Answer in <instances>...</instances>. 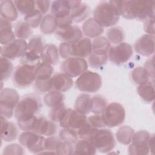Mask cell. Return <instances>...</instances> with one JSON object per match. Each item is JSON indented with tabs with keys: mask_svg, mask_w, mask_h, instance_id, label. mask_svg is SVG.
Here are the masks:
<instances>
[{
	"mask_svg": "<svg viewBox=\"0 0 155 155\" xmlns=\"http://www.w3.org/2000/svg\"><path fill=\"white\" fill-rule=\"evenodd\" d=\"M117 12L127 19H137L145 21L148 18H154L155 1H110Z\"/></svg>",
	"mask_w": 155,
	"mask_h": 155,
	"instance_id": "6da1fadb",
	"label": "cell"
},
{
	"mask_svg": "<svg viewBox=\"0 0 155 155\" xmlns=\"http://www.w3.org/2000/svg\"><path fill=\"white\" fill-rule=\"evenodd\" d=\"M41 107V101L38 96L28 94L19 101L15 108L13 115L17 122L28 120L39 113Z\"/></svg>",
	"mask_w": 155,
	"mask_h": 155,
	"instance_id": "7a4b0ae2",
	"label": "cell"
},
{
	"mask_svg": "<svg viewBox=\"0 0 155 155\" xmlns=\"http://www.w3.org/2000/svg\"><path fill=\"white\" fill-rule=\"evenodd\" d=\"M93 18L101 27H109L116 24L120 15L110 1H101L93 12Z\"/></svg>",
	"mask_w": 155,
	"mask_h": 155,
	"instance_id": "3957f363",
	"label": "cell"
},
{
	"mask_svg": "<svg viewBox=\"0 0 155 155\" xmlns=\"http://www.w3.org/2000/svg\"><path fill=\"white\" fill-rule=\"evenodd\" d=\"M88 140L96 150L102 153L111 151L115 147L116 141L113 132L105 128H93Z\"/></svg>",
	"mask_w": 155,
	"mask_h": 155,
	"instance_id": "277c9868",
	"label": "cell"
},
{
	"mask_svg": "<svg viewBox=\"0 0 155 155\" xmlns=\"http://www.w3.org/2000/svg\"><path fill=\"white\" fill-rule=\"evenodd\" d=\"M19 99V94L16 90L11 88L2 90L0 93L1 115L7 119L12 118Z\"/></svg>",
	"mask_w": 155,
	"mask_h": 155,
	"instance_id": "5b68a950",
	"label": "cell"
},
{
	"mask_svg": "<svg viewBox=\"0 0 155 155\" xmlns=\"http://www.w3.org/2000/svg\"><path fill=\"white\" fill-rule=\"evenodd\" d=\"M36 67L25 64L16 67L12 76L13 85L19 88H25L30 86L35 81Z\"/></svg>",
	"mask_w": 155,
	"mask_h": 155,
	"instance_id": "8992f818",
	"label": "cell"
},
{
	"mask_svg": "<svg viewBox=\"0 0 155 155\" xmlns=\"http://www.w3.org/2000/svg\"><path fill=\"white\" fill-rule=\"evenodd\" d=\"M102 83V78L98 73L87 70L78 78L75 85L81 91L93 93L99 90Z\"/></svg>",
	"mask_w": 155,
	"mask_h": 155,
	"instance_id": "52a82bcc",
	"label": "cell"
},
{
	"mask_svg": "<svg viewBox=\"0 0 155 155\" xmlns=\"http://www.w3.org/2000/svg\"><path fill=\"white\" fill-rule=\"evenodd\" d=\"M105 126L114 128L120 125L125 118V111L123 106L117 102H112L107 105L101 114Z\"/></svg>",
	"mask_w": 155,
	"mask_h": 155,
	"instance_id": "ba28073f",
	"label": "cell"
},
{
	"mask_svg": "<svg viewBox=\"0 0 155 155\" xmlns=\"http://www.w3.org/2000/svg\"><path fill=\"white\" fill-rule=\"evenodd\" d=\"M45 137L31 131H24L18 137L19 143L33 154H41L45 149Z\"/></svg>",
	"mask_w": 155,
	"mask_h": 155,
	"instance_id": "9c48e42d",
	"label": "cell"
},
{
	"mask_svg": "<svg viewBox=\"0 0 155 155\" xmlns=\"http://www.w3.org/2000/svg\"><path fill=\"white\" fill-rule=\"evenodd\" d=\"M88 67L87 61L85 59L71 57L61 63L60 68L62 73L71 78L79 76L88 70Z\"/></svg>",
	"mask_w": 155,
	"mask_h": 155,
	"instance_id": "30bf717a",
	"label": "cell"
},
{
	"mask_svg": "<svg viewBox=\"0 0 155 155\" xmlns=\"http://www.w3.org/2000/svg\"><path fill=\"white\" fill-rule=\"evenodd\" d=\"M133 55V48L127 42L111 46L108 52V58L113 64L120 65L126 63Z\"/></svg>",
	"mask_w": 155,
	"mask_h": 155,
	"instance_id": "8fae6325",
	"label": "cell"
},
{
	"mask_svg": "<svg viewBox=\"0 0 155 155\" xmlns=\"http://www.w3.org/2000/svg\"><path fill=\"white\" fill-rule=\"evenodd\" d=\"M151 134L145 130L135 133L131 144L128 147V154L131 155L148 154L150 153L148 142Z\"/></svg>",
	"mask_w": 155,
	"mask_h": 155,
	"instance_id": "7c38bea8",
	"label": "cell"
},
{
	"mask_svg": "<svg viewBox=\"0 0 155 155\" xmlns=\"http://www.w3.org/2000/svg\"><path fill=\"white\" fill-rule=\"evenodd\" d=\"M28 45L25 40L16 39L11 42L2 45L1 50V57L9 60H15L21 57L27 50Z\"/></svg>",
	"mask_w": 155,
	"mask_h": 155,
	"instance_id": "4fadbf2b",
	"label": "cell"
},
{
	"mask_svg": "<svg viewBox=\"0 0 155 155\" xmlns=\"http://www.w3.org/2000/svg\"><path fill=\"white\" fill-rule=\"evenodd\" d=\"M87 117L81 114L74 109L68 108L67 111L59 122V125L62 128H68L77 131L86 122Z\"/></svg>",
	"mask_w": 155,
	"mask_h": 155,
	"instance_id": "5bb4252c",
	"label": "cell"
},
{
	"mask_svg": "<svg viewBox=\"0 0 155 155\" xmlns=\"http://www.w3.org/2000/svg\"><path fill=\"white\" fill-rule=\"evenodd\" d=\"M55 36L62 42L76 43L83 38V32L78 25H71L64 29H57Z\"/></svg>",
	"mask_w": 155,
	"mask_h": 155,
	"instance_id": "9a60e30c",
	"label": "cell"
},
{
	"mask_svg": "<svg viewBox=\"0 0 155 155\" xmlns=\"http://www.w3.org/2000/svg\"><path fill=\"white\" fill-rule=\"evenodd\" d=\"M136 53L143 56H150L154 51V35L145 34L138 38L134 44Z\"/></svg>",
	"mask_w": 155,
	"mask_h": 155,
	"instance_id": "2e32d148",
	"label": "cell"
},
{
	"mask_svg": "<svg viewBox=\"0 0 155 155\" xmlns=\"http://www.w3.org/2000/svg\"><path fill=\"white\" fill-rule=\"evenodd\" d=\"M58 127L56 123L50 119H48L44 116H38L32 131L45 136L54 135L57 132Z\"/></svg>",
	"mask_w": 155,
	"mask_h": 155,
	"instance_id": "e0dca14e",
	"label": "cell"
},
{
	"mask_svg": "<svg viewBox=\"0 0 155 155\" xmlns=\"http://www.w3.org/2000/svg\"><path fill=\"white\" fill-rule=\"evenodd\" d=\"M50 81L52 90L62 93L69 90L73 85L72 79L63 73L53 74Z\"/></svg>",
	"mask_w": 155,
	"mask_h": 155,
	"instance_id": "ac0fdd59",
	"label": "cell"
},
{
	"mask_svg": "<svg viewBox=\"0 0 155 155\" xmlns=\"http://www.w3.org/2000/svg\"><path fill=\"white\" fill-rule=\"evenodd\" d=\"M92 51V41L88 38H83L76 43L71 44L72 57L88 58Z\"/></svg>",
	"mask_w": 155,
	"mask_h": 155,
	"instance_id": "d6986e66",
	"label": "cell"
},
{
	"mask_svg": "<svg viewBox=\"0 0 155 155\" xmlns=\"http://www.w3.org/2000/svg\"><path fill=\"white\" fill-rule=\"evenodd\" d=\"M18 136L17 126L1 115V139L5 142H12Z\"/></svg>",
	"mask_w": 155,
	"mask_h": 155,
	"instance_id": "ffe728a7",
	"label": "cell"
},
{
	"mask_svg": "<svg viewBox=\"0 0 155 155\" xmlns=\"http://www.w3.org/2000/svg\"><path fill=\"white\" fill-rule=\"evenodd\" d=\"M41 58L42 62L50 65H56L59 61V50L53 44H45L41 51Z\"/></svg>",
	"mask_w": 155,
	"mask_h": 155,
	"instance_id": "44dd1931",
	"label": "cell"
},
{
	"mask_svg": "<svg viewBox=\"0 0 155 155\" xmlns=\"http://www.w3.org/2000/svg\"><path fill=\"white\" fill-rule=\"evenodd\" d=\"M91 13L90 7L87 4L81 2L78 7L71 10L70 17L73 22L79 23L87 20Z\"/></svg>",
	"mask_w": 155,
	"mask_h": 155,
	"instance_id": "7402d4cb",
	"label": "cell"
},
{
	"mask_svg": "<svg viewBox=\"0 0 155 155\" xmlns=\"http://www.w3.org/2000/svg\"><path fill=\"white\" fill-rule=\"evenodd\" d=\"M83 34L88 38H95L100 36L104 31L103 27L98 25L93 18H89L82 25Z\"/></svg>",
	"mask_w": 155,
	"mask_h": 155,
	"instance_id": "603a6c76",
	"label": "cell"
},
{
	"mask_svg": "<svg viewBox=\"0 0 155 155\" xmlns=\"http://www.w3.org/2000/svg\"><path fill=\"white\" fill-rule=\"evenodd\" d=\"M0 33L1 44L2 45H6L16 39L11 22L2 17H1L0 19Z\"/></svg>",
	"mask_w": 155,
	"mask_h": 155,
	"instance_id": "cb8c5ba5",
	"label": "cell"
},
{
	"mask_svg": "<svg viewBox=\"0 0 155 155\" xmlns=\"http://www.w3.org/2000/svg\"><path fill=\"white\" fill-rule=\"evenodd\" d=\"M1 17L8 20L10 22L15 21L18 17V10L14 1L5 0L0 2Z\"/></svg>",
	"mask_w": 155,
	"mask_h": 155,
	"instance_id": "d4e9b609",
	"label": "cell"
},
{
	"mask_svg": "<svg viewBox=\"0 0 155 155\" xmlns=\"http://www.w3.org/2000/svg\"><path fill=\"white\" fill-rule=\"evenodd\" d=\"M64 100L65 96L62 92L53 90L47 93L43 98L45 105L51 108L65 105Z\"/></svg>",
	"mask_w": 155,
	"mask_h": 155,
	"instance_id": "484cf974",
	"label": "cell"
},
{
	"mask_svg": "<svg viewBox=\"0 0 155 155\" xmlns=\"http://www.w3.org/2000/svg\"><path fill=\"white\" fill-rule=\"evenodd\" d=\"M50 12L56 18H62L70 16L71 10L67 0H59L51 1Z\"/></svg>",
	"mask_w": 155,
	"mask_h": 155,
	"instance_id": "4316f807",
	"label": "cell"
},
{
	"mask_svg": "<svg viewBox=\"0 0 155 155\" xmlns=\"http://www.w3.org/2000/svg\"><path fill=\"white\" fill-rule=\"evenodd\" d=\"M137 91L139 96L144 102L147 103L153 102L155 97L154 81H150L147 83L139 85Z\"/></svg>",
	"mask_w": 155,
	"mask_h": 155,
	"instance_id": "83f0119b",
	"label": "cell"
},
{
	"mask_svg": "<svg viewBox=\"0 0 155 155\" xmlns=\"http://www.w3.org/2000/svg\"><path fill=\"white\" fill-rule=\"evenodd\" d=\"M111 47L110 42L104 36H98L92 41L91 53L99 55H108V52Z\"/></svg>",
	"mask_w": 155,
	"mask_h": 155,
	"instance_id": "f1b7e54d",
	"label": "cell"
},
{
	"mask_svg": "<svg viewBox=\"0 0 155 155\" xmlns=\"http://www.w3.org/2000/svg\"><path fill=\"white\" fill-rule=\"evenodd\" d=\"M91 99V97L88 94H81L75 101L74 110L84 115L88 114L90 112Z\"/></svg>",
	"mask_w": 155,
	"mask_h": 155,
	"instance_id": "f546056e",
	"label": "cell"
},
{
	"mask_svg": "<svg viewBox=\"0 0 155 155\" xmlns=\"http://www.w3.org/2000/svg\"><path fill=\"white\" fill-rule=\"evenodd\" d=\"M58 28L57 19L51 14L45 15L40 25L41 31L45 35H51L55 33Z\"/></svg>",
	"mask_w": 155,
	"mask_h": 155,
	"instance_id": "4dcf8cb0",
	"label": "cell"
},
{
	"mask_svg": "<svg viewBox=\"0 0 155 155\" xmlns=\"http://www.w3.org/2000/svg\"><path fill=\"white\" fill-rule=\"evenodd\" d=\"M134 134L135 131L133 128L128 125H123L117 130L116 137L120 143L127 145L131 142Z\"/></svg>",
	"mask_w": 155,
	"mask_h": 155,
	"instance_id": "1f68e13d",
	"label": "cell"
},
{
	"mask_svg": "<svg viewBox=\"0 0 155 155\" xmlns=\"http://www.w3.org/2000/svg\"><path fill=\"white\" fill-rule=\"evenodd\" d=\"M96 150L88 139H80L75 143L74 154H95Z\"/></svg>",
	"mask_w": 155,
	"mask_h": 155,
	"instance_id": "d6a6232c",
	"label": "cell"
},
{
	"mask_svg": "<svg viewBox=\"0 0 155 155\" xmlns=\"http://www.w3.org/2000/svg\"><path fill=\"white\" fill-rule=\"evenodd\" d=\"M108 105L107 99L101 94L93 96L91 99L90 111L97 114H102Z\"/></svg>",
	"mask_w": 155,
	"mask_h": 155,
	"instance_id": "836d02e7",
	"label": "cell"
},
{
	"mask_svg": "<svg viewBox=\"0 0 155 155\" xmlns=\"http://www.w3.org/2000/svg\"><path fill=\"white\" fill-rule=\"evenodd\" d=\"M54 73L53 67L48 64L41 62L36 67L35 71V80L45 81L51 78Z\"/></svg>",
	"mask_w": 155,
	"mask_h": 155,
	"instance_id": "e575fe53",
	"label": "cell"
},
{
	"mask_svg": "<svg viewBox=\"0 0 155 155\" xmlns=\"http://www.w3.org/2000/svg\"><path fill=\"white\" fill-rule=\"evenodd\" d=\"M14 30L15 36L20 39H28L33 34L31 28L24 21H18L14 26Z\"/></svg>",
	"mask_w": 155,
	"mask_h": 155,
	"instance_id": "d590c367",
	"label": "cell"
},
{
	"mask_svg": "<svg viewBox=\"0 0 155 155\" xmlns=\"http://www.w3.org/2000/svg\"><path fill=\"white\" fill-rule=\"evenodd\" d=\"M107 39L113 44H119L123 42L125 39V33L120 27H112L108 29L106 32Z\"/></svg>",
	"mask_w": 155,
	"mask_h": 155,
	"instance_id": "8d00e7d4",
	"label": "cell"
},
{
	"mask_svg": "<svg viewBox=\"0 0 155 155\" xmlns=\"http://www.w3.org/2000/svg\"><path fill=\"white\" fill-rule=\"evenodd\" d=\"M13 65L10 60L1 57L0 59V70H1V82L7 81L13 73Z\"/></svg>",
	"mask_w": 155,
	"mask_h": 155,
	"instance_id": "74e56055",
	"label": "cell"
},
{
	"mask_svg": "<svg viewBox=\"0 0 155 155\" xmlns=\"http://www.w3.org/2000/svg\"><path fill=\"white\" fill-rule=\"evenodd\" d=\"M14 3L18 11L24 16L36 9V1L16 0L14 1Z\"/></svg>",
	"mask_w": 155,
	"mask_h": 155,
	"instance_id": "f35d334b",
	"label": "cell"
},
{
	"mask_svg": "<svg viewBox=\"0 0 155 155\" xmlns=\"http://www.w3.org/2000/svg\"><path fill=\"white\" fill-rule=\"evenodd\" d=\"M27 45V50L41 55L42 50L45 44L44 38L41 35H35L30 39Z\"/></svg>",
	"mask_w": 155,
	"mask_h": 155,
	"instance_id": "ab89813d",
	"label": "cell"
},
{
	"mask_svg": "<svg viewBox=\"0 0 155 155\" xmlns=\"http://www.w3.org/2000/svg\"><path fill=\"white\" fill-rule=\"evenodd\" d=\"M131 77L133 82L138 85L151 81L144 68L141 67H137L135 68L131 71Z\"/></svg>",
	"mask_w": 155,
	"mask_h": 155,
	"instance_id": "60d3db41",
	"label": "cell"
},
{
	"mask_svg": "<svg viewBox=\"0 0 155 155\" xmlns=\"http://www.w3.org/2000/svg\"><path fill=\"white\" fill-rule=\"evenodd\" d=\"M42 18V14L37 9H35L24 17V21L31 28L38 27L41 25Z\"/></svg>",
	"mask_w": 155,
	"mask_h": 155,
	"instance_id": "b9f144b4",
	"label": "cell"
},
{
	"mask_svg": "<svg viewBox=\"0 0 155 155\" xmlns=\"http://www.w3.org/2000/svg\"><path fill=\"white\" fill-rule=\"evenodd\" d=\"M41 58L40 54H38L27 50V51L21 57L20 62L21 64L36 67L41 63Z\"/></svg>",
	"mask_w": 155,
	"mask_h": 155,
	"instance_id": "7bdbcfd3",
	"label": "cell"
},
{
	"mask_svg": "<svg viewBox=\"0 0 155 155\" xmlns=\"http://www.w3.org/2000/svg\"><path fill=\"white\" fill-rule=\"evenodd\" d=\"M108 59V55H99L91 53L88 57V65L94 68H98L105 65Z\"/></svg>",
	"mask_w": 155,
	"mask_h": 155,
	"instance_id": "ee69618b",
	"label": "cell"
},
{
	"mask_svg": "<svg viewBox=\"0 0 155 155\" xmlns=\"http://www.w3.org/2000/svg\"><path fill=\"white\" fill-rule=\"evenodd\" d=\"M59 136L63 141L74 143L78 140V135L77 132L72 129L68 128H63L59 133Z\"/></svg>",
	"mask_w": 155,
	"mask_h": 155,
	"instance_id": "f6af8a7d",
	"label": "cell"
},
{
	"mask_svg": "<svg viewBox=\"0 0 155 155\" xmlns=\"http://www.w3.org/2000/svg\"><path fill=\"white\" fill-rule=\"evenodd\" d=\"M67 110V108L65 107V105L51 108L48 113V117L50 120L55 123H59L64 116Z\"/></svg>",
	"mask_w": 155,
	"mask_h": 155,
	"instance_id": "bcb514c9",
	"label": "cell"
},
{
	"mask_svg": "<svg viewBox=\"0 0 155 155\" xmlns=\"http://www.w3.org/2000/svg\"><path fill=\"white\" fill-rule=\"evenodd\" d=\"M62 141V139L59 136H48L45 139V149L52 153H56L55 151L59 143Z\"/></svg>",
	"mask_w": 155,
	"mask_h": 155,
	"instance_id": "7dc6e473",
	"label": "cell"
},
{
	"mask_svg": "<svg viewBox=\"0 0 155 155\" xmlns=\"http://www.w3.org/2000/svg\"><path fill=\"white\" fill-rule=\"evenodd\" d=\"M50 79L45 81L35 80L34 87L36 91L40 94H44L52 90Z\"/></svg>",
	"mask_w": 155,
	"mask_h": 155,
	"instance_id": "c3c4849f",
	"label": "cell"
},
{
	"mask_svg": "<svg viewBox=\"0 0 155 155\" xmlns=\"http://www.w3.org/2000/svg\"><path fill=\"white\" fill-rule=\"evenodd\" d=\"M72 144L70 142L62 140L56 148V154L65 155L74 154V147Z\"/></svg>",
	"mask_w": 155,
	"mask_h": 155,
	"instance_id": "681fc988",
	"label": "cell"
},
{
	"mask_svg": "<svg viewBox=\"0 0 155 155\" xmlns=\"http://www.w3.org/2000/svg\"><path fill=\"white\" fill-rule=\"evenodd\" d=\"M21 145V144L17 143L7 145L3 149L2 154H25V151Z\"/></svg>",
	"mask_w": 155,
	"mask_h": 155,
	"instance_id": "f907efd6",
	"label": "cell"
},
{
	"mask_svg": "<svg viewBox=\"0 0 155 155\" xmlns=\"http://www.w3.org/2000/svg\"><path fill=\"white\" fill-rule=\"evenodd\" d=\"M87 120L93 128H102L106 127L101 114H94L87 117Z\"/></svg>",
	"mask_w": 155,
	"mask_h": 155,
	"instance_id": "816d5d0a",
	"label": "cell"
},
{
	"mask_svg": "<svg viewBox=\"0 0 155 155\" xmlns=\"http://www.w3.org/2000/svg\"><path fill=\"white\" fill-rule=\"evenodd\" d=\"M71 44L68 42H61L59 46V56L63 59H67L72 57Z\"/></svg>",
	"mask_w": 155,
	"mask_h": 155,
	"instance_id": "f5cc1de1",
	"label": "cell"
},
{
	"mask_svg": "<svg viewBox=\"0 0 155 155\" xmlns=\"http://www.w3.org/2000/svg\"><path fill=\"white\" fill-rule=\"evenodd\" d=\"M93 128L90 125L87 120L86 122L77 131L79 138L82 139H88Z\"/></svg>",
	"mask_w": 155,
	"mask_h": 155,
	"instance_id": "db71d44e",
	"label": "cell"
},
{
	"mask_svg": "<svg viewBox=\"0 0 155 155\" xmlns=\"http://www.w3.org/2000/svg\"><path fill=\"white\" fill-rule=\"evenodd\" d=\"M144 70L148 74L150 79L154 81V56L148 59L144 64Z\"/></svg>",
	"mask_w": 155,
	"mask_h": 155,
	"instance_id": "11a10c76",
	"label": "cell"
},
{
	"mask_svg": "<svg viewBox=\"0 0 155 155\" xmlns=\"http://www.w3.org/2000/svg\"><path fill=\"white\" fill-rule=\"evenodd\" d=\"M51 1L47 0L36 1V8L42 15H45L51 7Z\"/></svg>",
	"mask_w": 155,
	"mask_h": 155,
	"instance_id": "9f6ffc18",
	"label": "cell"
},
{
	"mask_svg": "<svg viewBox=\"0 0 155 155\" xmlns=\"http://www.w3.org/2000/svg\"><path fill=\"white\" fill-rule=\"evenodd\" d=\"M143 30L147 34L154 35V18H148L143 21Z\"/></svg>",
	"mask_w": 155,
	"mask_h": 155,
	"instance_id": "6f0895ef",
	"label": "cell"
},
{
	"mask_svg": "<svg viewBox=\"0 0 155 155\" xmlns=\"http://www.w3.org/2000/svg\"><path fill=\"white\" fill-rule=\"evenodd\" d=\"M57 19V29H64L67 28L71 25H73V21L71 19L70 16L62 18H56Z\"/></svg>",
	"mask_w": 155,
	"mask_h": 155,
	"instance_id": "680465c9",
	"label": "cell"
},
{
	"mask_svg": "<svg viewBox=\"0 0 155 155\" xmlns=\"http://www.w3.org/2000/svg\"><path fill=\"white\" fill-rule=\"evenodd\" d=\"M154 134L151 135L149 142H148V145H149V148L150 151H151L152 154L154 153Z\"/></svg>",
	"mask_w": 155,
	"mask_h": 155,
	"instance_id": "91938a15",
	"label": "cell"
}]
</instances>
